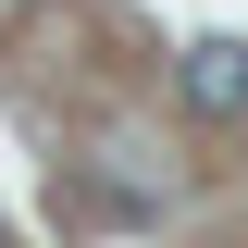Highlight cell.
<instances>
[{
	"label": "cell",
	"instance_id": "6da1fadb",
	"mask_svg": "<svg viewBox=\"0 0 248 248\" xmlns=\"http://www.w3.org/2000/svg\"><path fill=\"white\" fill-rule=\"evenodd\" d=\"M186 112H211V124L248 112V37H199L186 50Z\"/></svg>",
	"mask_w": 248,
	"mask_h": 248
},
{
	"label": "cell",
	"instance_id": "7a4b0ae2",
	"mask_svg": "<svg viewBox=\"0 0 248 248\" xmlns=\"http://www.w3.org/2000/svg\"><path fill=\"white\" fill-rule=\"evenodd\" d=\"M0 248H13V236H0Z\"/></svg>",
	"mask_w": 248,
	"mask_h": 248
}]
</instances>
